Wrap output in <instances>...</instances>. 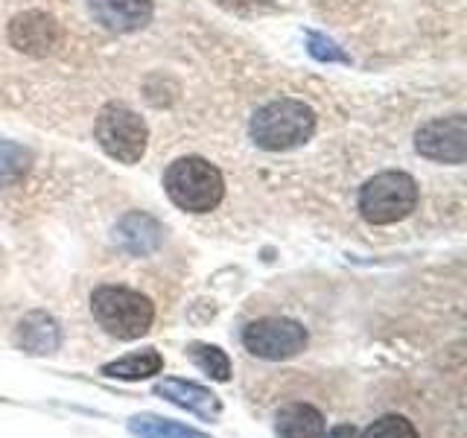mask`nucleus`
I'll list each match as a JSON object with an SVG mask.
<instances>
[{
	"mask_svg": "<svg viewBox=\"0 0 467 438\" xmlns=\"http://www.w3.org/2000/svg\"><path fill=\"white\" fill-rule=\"evenodd\" d=\"M277 438H325V415L310 403H289L277 412Z\"/></svg>",
	"mask_w": 467,
	"mask_h": 438,
	"instance_id": "nucleus-13",
	"label": "nucleus"
},
{
	"mask_svg": "<svg viewBox=\"0 0 467 438\" xmlns=\"http://www.w3.org/2000/svg\"><path fill=\"white\" fill-rule=\"evenodd\" d=\"M415 150L435 164H464L467 158V120L464 114L435 117L415 131Z\"/></svg>",
	"mask_w": 467,
	"mask_h": 438,
	"instance_id": "nucleus-7",
	"label": "nucleus"
},
{
	"mask_svg": "<svg viewBox=\"0 0 467 438\" xmlns=\"http://www.w3.org/2000/svg\"><path fill=\"white\" fill-rule=\"evenodd\" d=\"M9 41L26 56H47L62 41V26L44 12H24L9 24Z\"/></svg>",
	"mask_w": 467,
	"mask_h": 438,
	"instance_id": "nucleus-8",
	"label": "nucleus"
},
{
	"mask_svg": "<svg viewBox=\"0 0 467 438\" xmlns=\"http://www.w3.org/2000/svg\"><path fill=\"white\" fill-rule=\"evenodd\" d=\"M327 438H359V430L350 427V423H339V427H333L327 433Z\"/></svg>",
	"mask_w": 467,
	"mask_h": 438,
	"instance_id": "nucleus-20",
	"label": "nucleus"
},
{
	"mask_svg": "<svg viewBox=\"0 0 467 438\" xmlns=\"http://www.w3.org/2000/svg\"><path fill=\"white\" fill-rule=\"evenodd\" d=\"M94 21L111 33H138L152 21L155 4L152 0H88Z\"/></svg>",
	"mask_w": 467,
	"mask_h": 438,
	"instance_id": "nucleus-9",
	"label": "nucleus"
},
{
	"mask_svg": "<svg viewBox=\"0 0 467 438\" xmlns=\"http://www.w3.org/2000/svg\"><path fill=\"white\" fill-rule=\"evenodd\" d=\"M91 313L102 330L123 342L140 339L155 321L152 301L126 287H97L91 296Z\"/></svg>",
	"mask_w": 467,
	"mask_h": 438,
	"instance_id": "nucleus-3",
	"label": "nucleus"
},
{
	"mask_svg": "<svg viewBox=\"0 0 467 438\" xmlns=\"http://www.w3.org/2000/svg\"><path fill=\"white\" fill-rule=\"evenodd\" d=\"M164 240V228L158 225V219H152L150 214H126L120 223L114 225V243L123 248V252L143 257L152 255L155 248Z\"/></svg>",
	"mask_w": 467,
	"mask_h": 438,
	"instance_id": "nucleus-11",
	"label": "nucleus"
},
{
	"mask_svg": "<svg viewBox=\"0 0 467 438\" xmlns=\"http://www.w3.org/2000/svg\"><path fill=\"white\" fill-rule=\"evenodd\" d=\"M359 438H418V430L412 427V421H406L400 415H383Z\"/></svg>",
	"mask_w": 467,
	"mask_h": 438,
	"instance_id": "nucleus-18",
	"label": "nucleus"
},
{
	"mask_svg": "<svg viewBox=\"0 0 467 438\" xmlns=\"http://www.w3.org/2000/svg\"><path fill=\"white\" fill-rule=\"evenodd\" d=\"M15 339H18V345L26 350V354L44 357V354H53V350L58 348V342H62V330H58V321L53 316L29 313L21 318Z\"/></svg>",
	"mask_w": 467,
	"mask_h": 438,
	"instance_id": "nucleus-12",
	"label": "nucleus"
},
{
	"mask_svg": "<svg viewBox=\"0 0 467 438\" xmlns=\"http://www.w3.org/2000/svg\"><path fill=\"white\" fill-rule=\"evenodd\" d=\"M418 208V182L409 172H377L359 190V214L371 225H394Z\"/></svg>",
	"mask_w": 467,
	"mask_h": 438,
	"instance_id": "nucleus-4",
	"label": "nucleus"
},
{
	"mask_svg": "<svg viewBox=\"0 0 467 438\" xmlns=\"http://www.w3.org/2000/svg\"><path fill=\"white\" fill-rule=\"evenodd\" d=\"M94 138L102 152L114 158L117 164H138L150 143V126L138 111L120 106V102H109L97 114Z\"/></svg>",
	"mask_w": 467,
	"mask_h": 438,
	"instance_id": "nucleus-5",
	"label": "nucleus"
},
{
	"mask_svg": "<svg viewBox=\"0 0 467 438\" xmlns=\"http://www.w3.org/2000/svg\"><path fill=\"white\" fill-rule=\"evenodd\" d=\"M164 190L175 208L187 214H211L225 196V179L211 161L187 155L167 167Z\"/></svg>",
	"mask_w": 467,
	"mask_h": 438,
	"instance_id": "nucleus-2",
	"label": "nucleus"
},
{
	"mask_svg": "<svg viewBox=\"0 0 467 438\" xmlns=\"http://www.w3.org/2000/svg\"><path fill=\"white\" fill-rule=\"evenodd\" d=\"M187 357L193 360L208 377L219 380V383H225V380L231 377V360L225 357L223 348L204 345V342H193V345L187 348Z\"/></svg>",
	"mask_w": 467,
	"mask_h": 438,
	"instance_id": "nucleus-17",
	"label": "nucleus"
},
{
	"mask_svg": "<svg viewBox=\"0 0 467 438\" xmlns=\"http://www.w3.org/2000/svg\"><path fill=\"white\" fill-rule=\"evenodd\" d=\"M243 345L260 360L281 362L306 348V330L292 318H257L243 330Z\"/></svg>",
	"mask_w": 467,
	"mask_h": 438,
	"instance_id": "nucleus-6",
	"label": "nucleus"
},
{
	"mask_svg": "<svg viewBox=\"0 0 467 438\" xmlns=\"http://www.w3.org/2000/svg\"><path fill=\"white\" fill-rule=\"evenodd\" d=\"M316 131V111L301 99L281 97L254 111L248 135L266 152L298 150Z\"/></svg>",
	"mask_w": 467,
	"mask_h": 438,
	"instance_id": "nucleus-1",
	"label": "nucleus"
},
{
	"mask_svg": "<svg viewBox=\"0 0 467 438\" xmlns=\"http://www.w3.org/2000/svg\"><path fill=\"white\" fill-rule=\"evenodd\" d=\"M33 164V152L15 141H0V187L18 184L29 172Z\"/></svg>",
	"mask_w": 467,
	"mask_h": 438,
	"instance_id": "nucleus-16",
	"label": "nucleus"
},
{
	"mask_svg": "<svg viewBox=\"0 0 467 438\" xmlns=\"http://www.w3.org/2000/svg\"><path fill=\"white\" fill-rule=\"evenodd\" d=\"M129 433L138 438H211L193 427H184L179 421L155 418V415H138L129 421Z\"/></svg>",
	"mask_w": 467,
	"mask_h": 438,
	"instance_id": "nucleus-15",
	"label": "nucleus"
},
{
	"mask_svg": "<svg viewBox=\"0 0 467 438\" xmlns=\"http://www.w3.org/2000/svg\"><path fill=\"white\" fill-rule=\"evenodd\" d=\"M161 369H164V357H161L155 348H143L129 357L106 362L102 365V374L114 380H146L152 374H161Z\"/></svg>",
	"mask_w": 467,
	"mask_h": 438,
	"instance_id": "nucleus-14",
	"label": "nucleus"
},
{
	"mask_svg": "<svg viewBox=\"0 0 467 438\" xmlns=\"http://www.w3.org/2000/svg\"><path fill=\"white\" fill-rule=\"evenodd\" d=\"M306 53H310L313 58H318V62H339V65L350 62L348 53L339 47V44L330 41L321 33H306Z\"/></svg>",
	"mask_w": 467,
	"mask_h": 438,
	"instance_id": "nucleus-19",
	"label": "nucleus"
},
{
	"mask_svg": "<svg viewBox=\"0 0 467 438\" xmlns=\"http://www.w3.org/2000/svg\"><path fill=\"white\" fill-rule=\"evenodd\" d=\"M155 394H161L164 401L182 406L187 412H193L204 421H213V418H219V412H223V403H219L216 394L199 383H190V380H179V377L158 380Z\"/></svg>",
	"mask_w": 467,
	"mask_h": 438,
	"instance_id": "nucleus-10",
	"label": "nucleus"
}]
</instances>
